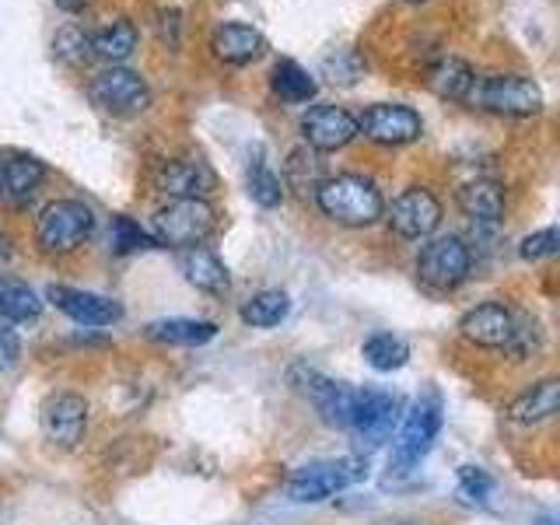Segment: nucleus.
<instances>
[{"label": "nucleus", "mask_w": 560, "mask_h": 525, "mask_svg": "<svg viewBox=\"0 0 560 525\" xmlns=\"http://www.w3.org/2000/svg\"><path fill=\"white\" fill-rule=\"evenodd\" d=\"M179 270L189 280L192 288L203 291V294H228L232 288V277H228V267L218 253H210L207 245H192V249L179 253Z\"/></svg>", "instance_id": "20"}, {"label": "nucleus", "mask_w": 560, "mask_h": 525, "mask_svg": "<svg viewBox=\"0 0 560 525\" xmlns=\"http://www.w3.org/2000/svg\"><path fill=\"white\" fill-rule=\"evenodd\" d=\"M438 431H442V396L431 389L424 396H417L410 413L402 417L399 434L393 438L389 469L410 472L413 466H420V459H424V455L431 452Z\"/></svg>", "instance_id": "3"}, {"label": "nucleus", "mask_w": 560, "mask_h": 525, "mask_svg": "<svg viewBox=\"0 0 560 525\" xmlns=\"http://www.w3.org/2000/svg\"><path fill=\"white\" fill-rule=\"evenodd\" d=\"M137 49V25L130 18H116V22L102 25L95 35H92V57L105 60L119 67L122 60H130Z\"/></svg>", "instance_id": "24"}, {"label": "nucleus", "mask_w": 560, "mask_h": 525, "mask_svg": "<svg viewBox=\"0 0 560 525\" xmlns=\"http://www.w3.org/2000/svg\"><path fill=\"white\" fill-rule=\"evenodd\" d=\"M472 270V249L459 235H438L417 256V280L431 291H455Z\"/></svg>", "instance_id": "6"}, {"label": "nucleus", "mask_w": 560, "mask_h": 525, "mask_svg": "<svg viewBox=\"0 0 560 525\" xmlns=\"http://www.w3.org/2000/svg\"><path fill=\"white\" fill-rule=\"evenodd\" d=\"M302 137L312 151H340L358 137V116H350L343 105L319 102L302 116Z\"/></svg>", "instance_id": "15"}, {"label": "nucleus", "mask_w": 560, "mask_h": 525, "mask_svg": "<svg viewBox=\"0 0 560 525\" xmlns=\"http://www.w3.org/2000/svg\"><path fill=\"white\" fill-rule=\"evenodd\" d=\"M210 49H214V57L224 60V63H253L262 49H267V39H262V32H256L253 25H242V22H221L214 32H210Z\"/></svg>", "instance_id": "19"}, {"label": "nucleus", "mask_w": 560, "mask_h": 525, "mask_svg": "<svg viewBox=\"0 0 560 525\" xmlns=\"http://www.w3.org/2000/svg\"><path fill=\"white\" fill-rule=\"evenodd\" d=\"M249 197L259 203V207H277L284 203V179L262 162V158H256V162L249 165Z\"/></svg>", "instance_id": "30"}, {"label": "nucleus", "mask_w": 560, "mask_h": 525, "mask_svg": "<svg viewBox=\"0 0 560 525\" xmlns=\"http://www.w3.org/2000/svg\"><path fill=\"white\" fill-rule=\"evenodd\" d=\"M361 354L375 372H399L410 361V343L396 337V332H375V337L364 340Z\"/></svg>", "instance_id": "29"}, {"label": "nucleus", "mask_w": 560, "mask_h": 525, "mask_svg": "<svg viewBox=\"0 0 560 525\" xmlns=\"http://www.w3.org/2000/svg\"><path fill=\"white\" fill-rule=\"evenodd\" d=\"M315 203L319 210L337 224L347 228H368L385 214V197L382 189L358 172H340V175H326V179L315 186Z\"/></svg>", "instance_id": "1"}, {"label": "nucleus", "mask_w": 560, "mask_h": 525, "mask_svg": "<svg viewBox=\"0 0 560 525\" xmlns=\"http://www.w3.org/2000/svg\"><path fill=\"white\" fill-rule=\"evenodd\" d=\"M291 298L284 291H259L242 305V323L253 329H273L288 319Z\"/></svg>", "instance_id": "28"}, {"label": "nucleus", "mask_w": 560, "mask_h": 525, "mask_svg": "<svg viewBox=\"0 0 560 525\" xmlns=\"http://www.w3.org/2000/svg\"><path fill=\"white\" fill-rule=\"evenodd\" d=\"M428 88L438 98L469 102L472 88H477V74H472V67L459 57H438L428 67Z\"/></svg>", "instance_id": "22"}, {"label": "nucleus", "mask_w": 560, "mask_h": 525, "mask_svg": "<svg viewBox=\"0 0 560 525\" xmlns=\"http://www.w3.org/2000/svg\"><path fill=\"white\" fill-rule=\"evenodd\" d=\"M88 95L98 105V109L113 113V116H133L144 113L151 105V88L148 81L130 67H105L88 81Z\"/></svg>", "instance_id": "8"}, {"label": "nucleus", "mask_w": 560, "mask_h": 525, "mask_svg": "<svg viewBox=\"0 0 560 525\" xmlns=\"http://www.w3.org/2000/svg\"><path fill=\"white\" fill-rule=\"evenodd\" d=\"M557 245H560L557 228H539V232H533V235H525V238H522L518 256H522V259H529V262H536V259H550V256L557 253Z\"/></svg>", "instance_id": "35"}, {"label": "nucleus", "mask_w": 560, "mask_h": 525, "mask_svg": "<svg viewBox=\"0 0 560 525\" xmlns=\"http://www.w3.org/2000/svg\"><path fill=\"white\" fill-rule=\"evenodd\" d=\"M43 315V302L25 280L0 277V319L8 323H35Z\"/></svg>", "instance_id": "27"}, {"label": "nucleus", "mask_w": 560, "mask_h": 525, "mask_svg": "<svg viewBox=\"0 0 560 525\" xmlns=\"http://www.w3.org/2000/svg\"><path fill=\"white\" fill-rule=\"evenodd\" d=\"M469 102L498 116H536L542 109V92L533 78L525 74H494L472 88Z\"/></svg>", "instance_id": "7"}, {"label": "nucleus", "mask_w": 560, "mask_h": 525, "mask_svg": "<svg viewBox=\"0 0 560 525\" xmlns=\"http://www.w3.org/2000/svg\"><path fill=\"white\" fill-rule=\"evenodd\" d=\"M515 312L501 305V302H483L477 308H469L459 319L463 340L472 347H487V350H504L515 337Z\"/></svg>", "instance_id": "17"}, {"label": "nucleus", "mask_w": 560, "mask_h": 525, "mask_svg": "<svg viewBox=\"0 0 560 525\" xmlns=\"http://www.w3.org/2000/svg\"><path fill=\"white\" fill-rule=\"evenodd\" d=\"M218 224L214 207L207 200H168L165 207L154 210L151 218V238L168 249H192L203 245Z\"/></svg>", "instance_id": "2"}, {"label": "nucleus", "mask_w": 560, "mask_h": 525, "mask_svg": "<svg viewBox=\"0 0 560 525\" xmlns=\"http://www.w3.org/2000/svg\"><path fill=\"white\" fill-rule=\"evenodd\" d=\"M459 207L477 228H494L504 214V186L498 179H472L459 189Z\"/></svg>", "instance_id": "21"}, {"label": "nucleus", "mask_w": 560, "mask_h": 525, "mask_svg": "<svg viewBox=\"0 0 560 525\" xmlns=\"http://www.w3.org/2000/svg\"><path fill=\"white\" fill-rule=\"evenodd\" d=\"M490 490H494V480H490L483 469H477V466L459 469V498L466 504H483L490 498Z\"/></svg>", "instance_id": "34"}, {"label": "nucleus", "mask_w": 560, "mask_h": 525, "mask_svg": "<svg viewBox=\"0 0 560 525\" xmlns=\"http://www.w3.org/2000/svg\"><path fill=\"white\" fill-rule=\"evenodd\" d=\"M39 424L46 442H52L57 448H78L88 431V399L78 393H52L43 402Z\"/></svg>", "instance_id": "13"}, {"label": "nucleus", "mask_w": 560, "mask_h": 525, "mask_svg": "<svg viewBox=\"0 0 560 525\" xmlns=\"http://www.w3.org/2000/svg\"><path fill=\"white\" fill-rule=\"evenodd\" d=\"M22 361V337L11 326H0V372H11Z\"/></svg>", "instance_id": "36"}, {"label": "nucleus", "mask_w": 560, "mask_h": 525, "mask_svg": "<svg viewBox=\"0 0 560 525\" xmlns=\"http://www.w3.org/2000/svg\"><path fill=\"white\" fill-rule=\"evenodd\" d=\"M270 88H273V95L280 102H291V105H302V102L315 98V92H319L315 78L308 74L302 63H294V60H277L273 63V70H270Z\"/></svg>", "instance_id": "26"}, {"label": "nucleus", "mask_w": 560, "mask_h": 525, "mask_svg": "<svg viewBox=\"0 0 560 525\" xmlns=\"http://www.w3.org/2000/svg\"><path fill=\"white\" fill-rule=\"evenodd\" d=\"M52 52H57V57L70 67L84 63L88 57H92V32H84L81 25L60 28L57 39H52Z\"/></svg>", "instance_id": "31"}, {"label": "nucleus", "mask_w": 560, "mask_h": 525, "mask_svg": "<svg viewBox=\"0 0 560 525\" xmlns=\"http://www.w3.org/2000/svg\"><path fill=\"white\" fill-rule=\"evenodd\" d=\"M396 424H399L396 396L382 389H358V407H354V420H350V431H354L358 448L364 455L382 448L385 442H393Z\"/></svg>", "instance_id": "9"}, {"label": "nucleus", "mask_w": 560, "mask_h": 525, "mask_svg": "<svg viewBox=\"0 0 560 525\" xmlns=\"http://www.w3.org/2000/svg\"><path fill=\"white\" fill-rule=\"evenodd\" d=\"M358 133L385 148H399V144H413V140L424 133V119L417 109L399 102H375L358 116Z\"/></svg>", "instance_id": "10"}, {"label": "nucleus", "mask_w": 560, "mask_h": 525, "mask_svg": "<svg viewBox=\"0 0 560 525\" xmlns=\"http://www.w3.org/2000/svg\"><path fill=\"white\" fill-rule=\"evenodd\" d=\"M154 189L172 200H207L218 189V175L203 158H172L154 172Z\"/></svg>", "instance_id": "14"}, {"label": "nucleus", "mask_w": 560, "mask_h": 525, "mask_svg": "<svg viewBox=\"0 0 560 525\" xmlns=\"http://www.w3.org/2000/svg\"><path fill=\"white\" fill-rule=\"evenodd\" d=\"M560 410V382L557 378H539L529 389H522L512 402H508V420L522 428H536L553 420Z\"/></svg>", "instance_id": "18"}, {"label": "nucleus", "mask_w": 560, "mask_h": 525, "mask_svg": "<svg viewBox=\"0 0 560 525\" xmlns=\"http://www.w3.org/2000/svg\"><path fill=\"white\" fill-rule=\"evenodd\" d=\"M43 179L46 165L32 154H8L4 165H0V192H8L18 203L32 200V192L43 186Z\"/></svg>", "instance_id": "23"}, {"label": "nucleus", "mask_w": 560, "mask_h": 525, "mask_svg": "<svg viewBox=\"0 0 560 525\" xmlns=\"http://www.w3.org/2000/svg\"><path fill=\"white\" fill-rule=\"evenodd\" d=\"M88 4H92V0H57V8H63V11H70V14H74V11H84Z\"/></svg>", "instance_id": "37"}, {"label": "nucleus", "mask_w": 560, "mask_h": 525, "mask_svg": "<svg viewBox=\"0 0 560 525\" xmlns=\"http://www.w3.org/2000/svg\"><path fill=\"white\" fill-rule=\"evenodd\" d=\"M46 302L57 305L67 319H74L78 326H113L122 319V305L113 302V298L95 294V291H81V288H67V284L46 288Z\"/></svg>", "instance_id": "16"}, {"label": "nucleus", "mask_w": 560, "mask_h": 525, "mask_svg": "<svg viewBox=\"0 0 560 525\" xmlns=\"http://www.w3.org/2000/svg\"><path fill=\"white\" fill-rule=\"evenodd\" d=\"M154 245L158 242L133 218H127V214L113 218V249L116 253H140V249H154Z\"/></svg>", "instance_id": "32"}, {"label": "nucleus", "mask_w": 560, "mask_h": 525, "mask_svg": "<svg viewBox=\"0 0 560 525\" xmlns=\"http://www.w3.org/2000/svg\"><path fill=\"white\" fill-rule=\"evenodd\" d=\"M298 389L305 393V399L315 407L329 428H340L350 431V420H354V407H358V389L347 382H332L319 372H308L302 368V385Z\"/></svg>", "instance_id": "12"}, {"label": "nucleus", "mask_w": 560, "mask_h": 525, "mask_svg": "<svg viewBox=\"0 0 560 525\" xmlns=\"http://www.w3.org/2000/svg\"><path fill=\"white\" fill-rule=\"evenodd\" d=\"M536 525H557V522H553V518H550V515H547V518H539V522H536Z\"/></svg>", "instance_id": "38"}, {"label": "nucleus", "mask_w": 560, "mask_h": 525, "mask_svg": "<svg viewBox=\"0 0 560 525\" xmlns=\"http://www.w3.org/2000/svg\"><path fill=\"white\" fill-rule=\"evenodd\" d=\"M218 337V326L207 319H158L148 326V340L168 347H203Z\"/></svg>", "instance_id": "25"}, {"label": "nucleus", "mask_w": 560, "mask_h": 525, "mask_svg": "<svg viewBox=\"0 0 560 525\" xmlns=\"http://www.w3.org/2000/svg\"><path fill=\"white\" fill-rule=\"evenodd\" d=\"M95 232V214L84 200H52L43 207L39 224H35V242L49 256L74 253L84 238Z\"/></svg>", "instance_id": "4"}, {"label": "nucleus", "mask_w": 560, "mask_h": 525, "mask_svg": "<svg viewBox=\"0 0 560 525\" xmlns=\"http://www.w3.org/2000/svg\"><path fill=\"white\" fill-rule=\"evenodd\" d=\"M402 4H424V0H402Z\"/></svg>", "instance_id": "39"}, {"label": "nucleus", "mask_w": 560, "mask_h": 525, "mask_svg": "<svg viewBox=\"0 0 560 525\" xmlns=\"http://www.w3.org/2000/svg\"><path fill=\"white\" fill-rule=\"evenodd\" d=\"M385 221L399 238H428L442 224V200L428 186H410L385 207Z\"/></svg>", "instance_id": "11"}, {"label": "nucleus", "mask_w": 560, "mask_h": 525, "mask_svg": "<svg viewBox=\"0 0 560 525\" xmlns=\"http://www.w3.org/2000/svg\"><path fill=\"white\" fill-rule=\"evenodd\" d=\"M323 70H326V74H329V81H340V84H354V81L361 78L364 63H361V57H358L354 49H337V52H329V57H326Z\"/></svg>", "instance_id": "33"}, {"label": "nucleus", "mask_w": 560, "mask_h": 525, "mask_svg": "<svg viewBox=\"0 0 560 525\" xmlns=\"http://www.w3.org/2000/svg\"><path fill=\"white\" fill-rule=\"evenodd\" d=\"M368 477V466L364 459H326V463H312V466H302L288 480V498L298 501V504H319L332 494H340V490L354 487L358 480Z\"/></svg>", "instance_id": "5"}]
</instances>
